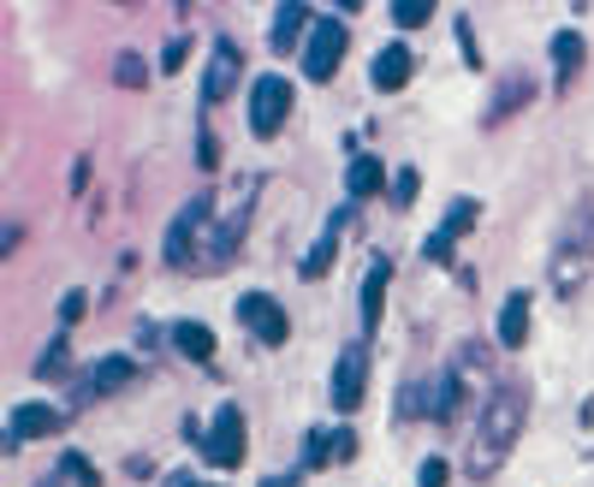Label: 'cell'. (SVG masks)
Masks as SVG:
<instances>
[{
    "mask_svg": "<svg viewBox=\"0 0 594 487\" xmlns=\"http://www.w3.org/2000/svg\"><path fill=\"white\" fill-rule=\"evenodd\" d=\"M523 416H529V393H523L517 381L500 386V393L488 398V410H482V440H476V476H482V470H494L500 458L517 446Z\"/></svg>",
    "mask_w": 594,
    "mask_h": 487,
    "instance_id": "1",
    "label": "cell"
},
{
    "mask_svg": "<svg viewBox=\"0 0 594 487\" xmlns=\"http://www.w3.org/2000/svg\"><path fill=\"white\" fill-rule=\"evenodd\" d=\"M589 261H594V203H577L571 227H565L559 249H553V285L571 292V285L589 273Z\"/></svg>",
    "mask_w": 594,
    "mask_h": 487,
    "instance_id": "2",
    "label": "cell"
},
{
    "mask_svg": "<svg viewBox=\"0 0 594 487\" xmlns=\"http://www.w3.org/2000/svg\"><path fill=\"white\" fill-rule=\"evenodd\" d=\"M202 458L220 470H238L244 464V410L238 405H220L208 422V434H202Z\"/></svg>",
    "mask_w": 594,
    "mask_h": 487,
    "instance_id": "3",
    "label": "cell"
},
{
    "mask_svg": "<svg viewBox=\"0 0 594 487\" xmlns=\"http://www.w3.org/2000/svg\"><path fill=\"white\" fill-rule=\"evenodd\" d=\"M292 114V78H256L250 90V131L256 137H274Z\"/></svg>",
    "mask_w": 594,
    "mask_h": 487,
    "instance_id": "4",
    "label": "cell"
},
{
    "mask_svg": "<svg viewBox=\"0 0 594 487\" xmlns=\"http://www.w3.org/2000/svg\"><path fill=\"white\" fill-rule=\"evenodd\" d=\"M363 386H369V345H345L333 363V410H357L363 405Z\"/></svg>",
    "mask_w": 594,
    "mask_h": 487,
    "instance_id": "5",
    "label": "cell"
},
{
    "mask_svg": "<svg viewBox=\"0 0 594 487\" xmlns=\"http://www.w3.org/2000/svg\"><path fill=\"white\" fill-rule=\"evenodd\" d=\"M238 321H244V328L256 333L262 345H286V333H292V321H286V309L274 304L268 292H250V297H238Z\"/></svg>",
    "mask_w": 594,
    "mask_h": 487,
    "instance_id": "6",
    "label": "cell"
},
{
    "mask_svg": "<svg viewBox=\"0 0 594 487\" xmlns=\"http://www.w3.org/2000/svg\"><path fill=\"white\" fill-rule=\"evenodd\" d=\"M339 60H345V30H339V18H321L309 30V48H303V72L309 78H333Z\"/></svg>",
    "mask_w": 594,
    "mask_h": 487,
    "instance_id": "7",
    "label": "cell"
},
{
    "mask_svg": "<svg viewBox=\"0 0 594 487\" xmlns=\"http://www.w3.org/2000/svg\"><path fill=\"white\" fill-rule=\"evenodd\" d=\"M208 208H214L208 191H197L191 203L179 208V220H173V232H167V261H173V268H185V261H191V239L208 227Z\"/></svg>",
    "mask_w": 594,
    "mask_h": 487,
    "instance_id": "8",
    "label": "cell"
},
{
    "mask_svg": "<svg viewBox=\"0 0 594 487\" xmlns=\"http://www.w3.org/2000/svg\"><path fill=\"white\" fill-rule=\"evenodd\" d=\"M529 102H535V84H529V72H505V78H494V102L482 107V125L511 119L517 107H529Z\"/></svg>",
    "mask_w": 594,
    "mask_h": 487,
    "instance_id": "9",
    "label": "cell"
},
{
    "mask_svg": "<svg viewBox=\"0 0 594 487\" xmlns=\"http://www.w3.org/2000/svg\"><path fill=\"white\" fill-rule=\"evenodd\" d=\"M476 220H482V208H476L470 196H458V203L446 208V227H440L434 239H428V261H452V244H458L464 232L476 227Z\"/></svg>",
    "mask_w": 594,
    "mask_h": 487,
    "instance_id": "10",
    "label": "cell"
},
{
    "mask_svg": "<svg viewBox=\"0 0 594 487\" xmlns=\"http://www.w3.org/2000/svg\"><path fill=\"white\" fill-rule=\"evenodd\" d=\"M345 227H351V208H339V215H327V227H321V239H315V249L303 256V280H321L327 268H333V256H339V239H345Z\"/></svg>",
    "mask_w": 594,
    "mask_h": 487,
    "instance_id": "11",
    "label": "cell"
},
{
    "mask_svg": "<svg viewBox=\"0 0 594 487\" xmlns=\"http://www.w3.org/2000/svg\"><path fill=\"white\" fill-rule=\"evenodd\" d=\"M60 422H66V410H54V405H18L12 410V434H7V446H18V440H42V434H54Z\"/></svg>",
    "mask_w": 594,
    "mask_h": 487,
    "instance_id": "12",
    "label": "cell"
},
{
    "mask_svg": "<svg viewBox=\"0 0 594 487\" xmlns=\"http://www.w3.org/2000/svg\"><path fill=\"white\" fill-rule=\"evenodd\" d=\"M238 48L232 42H220L214 48V60H208V72H202V95H208V102H226V95L238 90Z\"/></svg>",
    "mask_w": 594,
    "mask_h": 487,
    "instance_id": "13",
    "label": "cell"
},
{
    "mask_svg": "<svg viewBox=\"0 0 594 487\" xmlns=\"http://www.w3.org/2000/svg\"><path fill=\"white\" fill-rule=\"evenodd\" d=\"M410 72H416L410 48L393 42V48H381V54H375V72H369V78H375V90L393 95V90H404V84H410Z\"/></svg>",
    "mask_w": 594,
    "mask_h": 487,
    "instance_id": "14",
    "label": "cell"
},
{
    "mask_svg": "<svg viewBox=\"0 0 594 487\" xmlns=\"http://www.w3.org/2000/svg\"><path fill=\"white\" fill-rule=\"evenodd\" d=\"M309 464H351L357 458V434L351 428H321V434H309Z\"/></svg>",
    "mask_w": 594,
    "mask_h": 487,
    "instance_id": "15",
    "label": "cell"
},
{
    "mask_svg": "<svg viewBox=\"0 0 594 487\" xmlns=\"http://www.w3.org/2000/svg\"><path fill=\"white\" fill-rule=\"evenodd\" d=\"M529 339V292H511L500 309V345L505 351H517V345Z\"/></svg>",
    "mask_w": 594,
    "mask_h": 487,
    "instance_id": "16",
    "label": "cell"
},
{
    "mask_svg": "<svg viewBox=\"0 0 594 487\" xmlns=\"http://www.w3.org/2000/svg\"><path fill=\"white\" fill-rule=\"evenodd\" d=\"M583 54H589V48H583V36H577V30L553 36V72H559V90H571V78L583 72Z\"/></svg>",
    "mask_w": 594,
    "mask_h": 487,
    "instance_id": "17",
    "label": "cell"
},
{
    "mask_svg": "<svg viewBox=\"0 0 594 487\" xmlns=\"http://www.w3.org/2000/svg\"><path fill=\"white\" fill-rule=\"evenodd\" d=\"M387 280H393V261H375L369 268V285H363V333L381 328V297H387Z\"/></svg>",
    "mask_w": 594,
    "mask_h": 487,
    "instance_id": "18",
    "label": "cell"
},
{
    "mask_svg": "<svg viewBox=\"0 0 594 487\" xmlns=\"http://www.w3.org/2000/svg\"><path fill=\"white\" fill-rule=\"evenodd\" d=\"M173 345H179L191 363H208L214 357V333L202 328V321H179V328H173Z\"/></svg>",
    "mask_w": 594,
    "mask_h": 487,
    "instance_id": "19",
    "label": "cell"
},
{
    "mask_svg": "<svg viewBox=\"0 0 594 487\" xmlns=\"http://www.w3.org/2000/svg\"><path fill=\"white\" fill-rule=\"evenodd\" d=\"M303 24H309V7H298V0H292V7H280V12H274V36H268V42L286 54V48H292L298 36H303Z\"/></svg>",
    "mask_w": 594,
    "mask_h": 487,
    "instance_id": "20",
    "label": "cell"
},
{
    "mask_svg": "<svg viewBox=\"0 0 594 487\" xmlns=\"http://www.w3.org/2000/svg\"><path fill=\"white\" fill-rule=\"evenodd\" d=\"M345 184H351V196L363 203V196H375L387 184V167H381V161H369V155H357V161H351V179Z\"/></svg>",
    "mask_w": 594,
    "mask_h": 487,
    "instance_id": "21",
    "label": "cell"
},
{
    "mask_svg": "<svg viewBox=\"0 0 594 487\" xmlns=\"http://www.w3.org/2000/svg\"><path fill=\"white\" fill-rule=\"evenodd\" d=\"M125 381H131V357H101L96 363V393H113Z\"/></svg>",
    "mask_w": 594,
    "mask_h": 487,
    "instance_id": "22",
    "label": "cell"
},
{
    "mask_svg": "<svg viewBox=\"0 0 594 487\" xmlns=\"http://www.w3.org/2000/svg\"><path fill=\"white\" fill-rule=\"evenodd\" d=\"M428 18H434V7H422V0H399V7H393L399 30H416V24H428Z\"/></svg>",
    "mask_w": 594,
    "mask_h": 487,
    "instance_id": "23",
    "label": "cell"
},
{
    "mask_svg": "<svg viewBox=\"0 0 594 487\" xmlns=\"http://www.w3.org/2000/svg\"><path fill=\"white\" fill-rule=\"evenodd\" d=\"M36 374H42V381L66 374V345H48V351H42V363H36Z\"/></svg>",
    "mask_w": 594,
    "mask_h": 487,
    "instance_id": "24",
    "label": "cell"
},
{
    "mask_svg": "<svg viewBox=\"0 0 594 487\" xmlns=\"http://www.w3.org/2000/svg\"><path fill=\"white\" fill-rule=\"evenodd\" d=\"M66 476L78 482V487H101V476H96L90 464H84V452H66Z\"/></svg>",
    "mask_w": 594,
    "mask_h": 487,
    "instance_id": "25",
    "label": "cell"
},
{
    "mask_svg": "<svg viewBox=\"0 0 594 487\" xmlns=\"http://www.w3.org/2000/svg\"><path fill=\"white\" fill-rule=\"evenodd\" d=\"M119 84H131V90H137V84H149V66L137 54H119Z\"/></svg>",
    "mask_w": 594,
    "mask_h": 487,
    "instance_id": "26",
    "label": "cell"
},
{
    "mask_svg": "<svg viewBox=\"0 0 594 487\" xmlns=\"http://www.w3.org/2000/svg\"><path fill=\"white\" fill-rule=\"evenodd\" d=\"M60 321H66V328H78V321H84V292H66V297H60Z\"/></svg>",
    "mask_w": 594,
    "mask_h": 487,
    "instance_id": "27",
    "label": "cell"
},
{
    "mask_svg": "<svg viewBox=\"0 0 594 487\" xmlns=\"http://www.w3.org/2000/svg\"><path fill=\"white\" fill-rule=\"evenodd\" d=\"M416 487H446V464H440V458H428L422 476H416Z\"/></svg>",
    "mask_w": 594,
    "mask_h": 487,
    "instance_id": "28",
    "label": "cell"
},
{
    "mask_svg": "<svg viewBox=\"0 0 594 487\" xmlns=\"http://www.w3.org/2000/svg\"><path fill=\"white\" fill-rule=\"evenodd\" d=\"M393 191H399V203H410V196H416V167H404V172H399Z\"/></svg>",
    "mask_w": 594,
    "mask_h": 487,
    "instance_id": "29",
    "label": "cell"
},
{
    "mask_svg": "<svg viewBox=\"0 0 594 487\" xmlns=\"http://www.w3.org/2000/svg\"><path fill=\"white\" fill-rule=\"evenodd\" d=\"M185 54H191V42H173V48H167V72H179Z\"/></svg>",
    "mask_w": 594,
    "mask_h": 487,
    "instance_id": "30",
    "label": "cell"
},
{
    "mask_svg": "<svg viewBox=\"0 0 594 487\" xmlns=\"http://www.w3.org/2000/svg\"><path fill=\"white\" fill-rule=\"evenodd\" d=\"M262 487H298V476H268Z\"/></svg>",
    "mask_w": 594,
    "mask_h": 487,
    "instance_id": "31",
    "label": "cell"
}]
</instances>
